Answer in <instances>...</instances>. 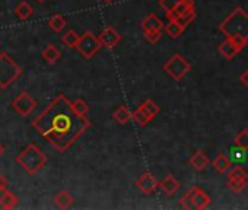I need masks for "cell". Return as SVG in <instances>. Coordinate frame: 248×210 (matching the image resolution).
Returning <instances> with one entry per match:
<instances>
[{"label": "cell", "mask_w": 248, "mask_h": 210, "mask_svg": "<svg viewBox=\"0 0 248 210\" xmlns=\"http://www.w3.org/2000/svg\"><path fill=\"white\" fill-rule=\"evenodd\" d=\"M89 127L91 121L75 113L72 102L63 93L57 95L32 121V129L59 152H66Z\"/></svg>", "instance_id": "cell-1"}, {"label": "cell", "mask_w": 248, "mask_h": 210, "mask_svg": "<svg viewBox=\"0 0 248 210\" xmlns=\"http://www.w3.org/2000/svg\"><path fill=\"white\" fill-rule=\"evenodd\" d=\"M222 34L239 47L248 44V14L242 8H235L219 25Z\"/></svg>", "instance_id": "cell-2"}, {"label": "cell", "mask_w": 248, "mask_h": 210, "mask_svg": "<svg viewBox=\"0 0 248 210\" xmlns=\"http://www.w3.org/2000/svg\"><path fill=\"white\" fill-rule=\"evenodd\" d=\"M15 161L24 168L27 174L34 175L47 165L48 158L46 156V153H43V150L37 145L31 143L15 158Z\"/></svg>", "instance_id": "cell-3"}, {"label": "cell", "mask_w": 248, "mask_h": 210, "mask_svg": "<svg viewBox=\"0 0 248 210\" xmlns=\"http://www.w3.org/2000/svg\"><path fill=\"white\" fill-rule=\"evenodd\" d=\"M22 69L12 60L8 53H0V88H9L19 76Z\"/></svg>", "instance_id": "cell-4"}, {"label": "cell", "mask_w": 248, "mask_h": 210, "mask_svg": "<svg viewBox=\"0 0 248 210\" xmlns=\"http://www.w3.org/2000/svg\"><path fill=\"white\" fill-rule=\"evenodd\" d=\"M164 70L175 80H181L186 75H188V72L191 70V64L188 63V60L181 56V54H174L165 64H164Z\"/></svg>", "instance_id": "cell-5"}, {"label": "cell", "mask_w": 248, "mask_h": 210, "mask_svg": "<svg viewBox=\"0 0 248 210\" xmlns=\"http://www.w3.org/2000/svg\"><path fill=\"white\" fill-rule=\"evenodd\" d=\"M101 47H102V44H101L99 38L95 37L91 31H86L83 35H80L79 43H78V45H76V50H78L86 60H89V59H92V57L101 50Z\"/></svg>", "instance_id": "cell-6"}, {"label": "cell", "mask_w": 248, "mask_h": 210, "mask_svg": "<svg viewBox=\"0 0 248 210\" xmlns=\"http://www.w3.org/2000/svg\"><path fill=\"white\" fill-rule=\"evenodd\" d=\"M12 107L14 110L22 116V117H28L37 107V101L28 93V92H21L14 101H12Z\"/></svg>", "instance_id": "cell-7"}, {"label": "cell", "mask_w": 248, "mask_h": 210, "mask_svg": "<svg viewBox=\"0 0 248 210\" xmlns=\"http://www.w3.org/2000/svg\"><path fill=\"white\" fill-rule=\"evenodd\" d=\"M136 187L143 194H152L156 191V188H159V181L151 172H145L136 180Z\"/></svg>", "instance_id": "cell-8"}, {"label": "cell", "mask_w": 248, "mask_h": 210, "mask_svg": "<svg viewBox=\"0 0 248 210\" xmlns=\"http://www.w3.org/2000/svg\"><path fill=\"white\" fill-rule=\"evenodd\" d=\"M190 197H191V203H193V209H197V210H203L206 207H209L210 204V197L199 187H193L190 191Z\"/></svg>", "instance_id": "cell-9"}, {"label": "cell", "mask_w": 248, "mask_h": 210, "mask_svg": "<svg viewBox=\"0 0 248 210\" xmlns=\"http://www.w3.org/2000/svg\"><path fill=\"white\" fill-rule=\"evenodd\" d=\"M98 38H99V41H101V44H102V47H107V48H112V47H115L118 43H120V40H121V35L114 30V28H111V27H107L99 35H98Z\"/></svg>", "instance_id": "cell-10"}, {"label": "cell", "mask_w": 248, "mask_h": 210, "mask_svg": "<svg viewBox=\"0 0 248 210\" xmlns=\"http://www.w3.org/2000/svg\"><path fill=\"white\" fill-rule=\"evenodd\" d=\"M242 47H239L236 43H233L232 40H225L223 43L219 44V53L226 59V60H232L235 59L239 53H241Z\"/></svg>", "instance_id": "cell-11"}, {"label": "cell", "mask_w": 248, "mask_h": 210, "mask_svg": "<svg viewBox=\"0 0 248 210\" xmlns=\"http://www.w3.org/2000/svg\"><path fill=\"white\" fill-rule=\"evenodd\" d=\"M180 187H181L180 181H178L174 175H171V174L165 175V177L159 181V188H161L162 193L167 194V195L175 194V193L180 190Z\"/></svg>", "instance_id": "cell-12"}, {"label": "cell", "mask_w": 248, "mask_h": 210, "mask_svg": "<svg viewBox=\"0 0 248 210\" xmlns=\"http://www.w3.org/2000/svg\"><path fill=\"white\" fill-rule=\"evenodd\" d=\"M165 25L164 22L159 19L158 15L155 14H149L143 21H142V30L143 32H152V31H164Z\"/></svg>", "instance_id": "cell-13"}, {"label": "cell", "mask_w": 248, "mask_h": 210, "mask_svg": "<svg viewBox=\"0 0 248 210\" xmlns=\"http://www.w3.org/2000/svg\"><path fill=\"white\" fill-rule=\"evenodd\" d=\"M193 9H194V2H193V0H183V2L174 11L167 12V18H168V21H177L180 15L187 14V12H190Z\"/></svg>", "instance_id": "cell-14"}, {"label": "cell", "mask_w": 248, "mask_h": 210, "mask_svg": "<svg viewBox=\"0 0 248 210\" xmlns=\"http://www.w3.org/2000/svg\"><path fill=\"white\" fill-rule=\"evenodd\" d=\"M190 165L196 169V171H203L206 169V166L209 165V158L206 156V153L203 150H197L191 158H190Z\"/></svg>", "instance_id": "cell-15"}, {"label": "cell", "mask_w": 248, "mask_h": 210, "mask_svg": "<svg viewBox=\"0 0 248 210\" xmlns=\"http://www.w3.org/2000/svg\"><path fill=\"white\" fill-rule=\"evenodd\" d=\"M212 164H213V168H215L217 172H220V174L228 172V171L231 169V166H232V161L229 159V156H226V155H223V153L217 155V156L213 159Z\"/></svg>", "instance_id": "cell-16"}, {"label": "cell", "mask_w": 248, "mask_h": 210, "mask_svg": "<svg viewBox=\"0 0 248 210\" xmlns=\"http://www.w3.org/2000/svg\"><path fill=\"white\" fill-rule=\"evenodd\" d=\"M43 59L47 61V63H50V64H53V63H56V61H59L60 59H62V53H60V50L54 45V44H48L44 50H43Z\"/></svg>", "instance_id": "cell-17"}, {"label": "cell", "mask_w": 248, "mask_h": 210, "mask_svg": "<svg viewBox=\"0 0 248 210\" xmlns=\"http://www.w3.org/2000/svg\"><path fill=\"white\" fill-rule=\"evenodd\" d=\"M18 204V197L11 193V191H3L2 193V197H0V207L5 209V210H11L14 207H16Z\"/></svg>", "instance_id": "cell-18"}, {"label": "cell", "mask_w": 248, "mask_h": 210, "mask_svg": "<svg viewBox=\"0 0 248 210\" xmlns=\"http://www.w3.org/2000/svg\"><path fill=\"white\" fill-rule=\"evenodd\" d=\"M114 120L118 123V124H126L130 121V119H133V113L129 111L127 107H124V105H120V107L114 111Z\"/></svg>", "instance_id": "cell-19"}, {"label": "cell", "mask_w": 248, "mask_h": 210, "mask_svg": "<svg viewBox=\"0 0 248 210\" xmlns=\"http://www.w3.org/2000/svg\"><path fill=\"white\" fill-rule=\"evenodd\" d=\"M226 185H228V188H229L232 193L239 194V193H242V191L247 188L248 180H245V178H231V177H229Z\"/></svg>", "instance_id": "cell-20"}, {"label": "cell", "mask_w": 248, "mask_h": 210, "mask_svg": "<svg viewBox=\"0 0 248 210\" xmlns=\"http://www.w3.org/2000/svg\"><path fill=\"white\" fill-rule=\"evenodd\" d=\"M15 14H16V16H18L21 21H28V19L32 16L34 9H32V6H31L28 2H21V3L15 8Z\"/></svg>", "instance_id": "cell-21"}, {"label": "cell", "mask_w": 248, "mask_h": 210, "mask_svg": "<svg viewBox=\"0 0 248 210\" xmlns=\"http://www.w3.org/2000/svg\"><path fill=\"white\" fill-rule=\"evenodd\" d=\"M54 201H56L57 207H60V209H69V207L73 204L75 198H73L69 193H66V191H60V193H57V194H56Z\"/></svg>", "instance_id": "cell-22"}, {"label": "cell", "mask_w": 248, "mask_h": 210, "mask_svg": "<svg viewBox=\"0 0 248 210\" xmlns=\"http://www.w3.org/2000/svg\"><path fill=\"white\" fill-rule=\"evenodd\" d=\"M165 32L171 37V38H178L181 34H183V31L186 30L178 21H170L167 25H165Z\"/></svg>", "instance_id": "cell-23"}, {"label": "cell", "mask_w": 248, "mask_h": 210, "mask_svg": "<svg viewBox=\"0 0 248 210\" xmlns=\"http://www.w3.org/2000/svg\"><path fill=\"white\" fill-rule=\"evenodd\" d=\"M67 25V21L64 19V16L62 15H54L48 19V27L54 31V32H62Z\"/></svg>", "instance_id": "cell-24"}, {"label": "cell", "mask_w": 248, "mask_h": 210, "mask_svg": "<svg viewBox=\"0 0 248 210\" xmlns=\"http://www.w3.org/2000/svg\"><path fill=\"white\" fill-rule=\"evenodd\" d=\"M133 120H135L139 126H146V124H148L149 121H152L154 119L146 113V110L140 105V107L133 113Z\"/></svg>", "instance_id": "cell-25"}, {"label": "cell", "mask_w": 248, "mask_h": 210, "mask_svg": "<svg viewBox=\"0 0 248 210\" xmlns=\"http://www.w3.org/2000/svg\"><path fill=\"white\" fill-rule=\"evenodd\" d=\"M79 38H80V35H78L76 31L69 30V31L62 37V43H63L66 47H69V48H76V45H78V43H79Z\"/></svg>", "instance_id": "cell-26"}, {"label": "cell", "mask_w": 248, "mask_h": 210, "mask_svg": "<svg viewBox=\"0 0 248 210\" xmlns=\"http://www.w3.org/2000/svg\"><path fill=\"white\" fill-rule=\"evenodd\" d=\"M245 152H247V149H244L241 146L231 148V150H229V159L232 162H235V164H239V162H242V161L247 159V153Z\"/></svg>", "instance_id": "cell-27"}, {"label": "cell", "mask_w": 248, "mask_h": 210, "mask_svg": "<svg viewBox=\"0 0 248 210\" xmlns=\"http://www.w3.org/2000/svg\"><path fill=\"white\" fill-rule=\"evenodd\" d=\"M142 107L146 110V113H148L152 119H155V117L161 113V107H159V105H158L154 99H146V101L142 104Z\"/></svg>", "instance_id": "cell-28"}, {"label": "cell", "mask_w": 248, "mask_h": 210, "mask_svg": "<svg viewBox=\"0 0 248 210\" xmlns=\"http://www.w3.org/2000/svg\"><path fill=\"white\" fill-rule=\"evenodd\" d=\"M72 107H73L75 113H76L79 117H86V116H88L89 107H88V104H86L83 99H78V101L72 102Z\"/></svg>", "instance_id": "cell-29"}, {"label": "cell", "mask_w": 248, "mask_h": 210, "mask_svg": "<svg viewBox=\"0 0 248 210\" xmlns=\"http://www.w3.org/2000/svg\"><path fill=\"white\" fill-rule=\"evenodd\" d=\"M233 142H235L236 146H241V148H244V149L248 150V130L244 129L241 133H238V135L235 136Z\"/></svg>", "instance_id": "cell-30"}, {"label": "cell", "mask_w": 248, "mask_h": 210, "mask_svg": "<svg viewBox=\"0 0 248 210\" xmlns=\"http://www.w3.org/2000/svg\"><path fill=\"white\" fill-rule=\"evenodd\" d=\"M196 16H197V14H196V11L193 9V11H190V12H187V14H183V15H180L178 16V22L186 28V27H188L194 19H196Z\"/></svg>", "instance_id": "cell-31"}, {"label": "cell", "mask_w": 248, "mask_h": 210, "mask_svg": "<svg viewBox=\"0 0 248 210\" xmlns=\"http://www.w3.org/2000/svg\"><path fill=\"white\" fill-rule=\"evenodd\" d=\"M183 2V0H161L159 2V5H161V8L165 11V12H171V11H174L180 3Z\"/></svg>", "instance_id": "cell-32"}, {"label": "cell", "mask_w": 248, "mask_h": 210, "mask_svg": "<svg viewBox=\"0 0 248 210\" xmlns=\"http://www.w3.org/2000/svg\"><path fill=\"white\" fill-rule=\"evenodd\" d=\"M145 37H146V40H148L149 43L155 44V43H158V41L161 40V37H162V31H152V32H145Z\"/></svg>", "instance_id": "cell-33"}, {"label": "cell", "mask_w": 248, "mask_h": 210, "mask_svg": "<svg viewBox=\"0 0 248 210\" xmlns=\"http://www.w3.org/2000/svg\"><path fill=\"white\" fill-rule=\"evenodd\" d=\"M180 206L184 207V209H193V203H191V197H190L188 191L180 198Z\"/></svg>", "instance_id": "cell-34"}, {"label": "cell", "mask_w": 248, "mask_h": 210, "mask_svg": "<svg viewBox=\"0 0 248 210\" xmlns=\"http://www.w3.org/2000/svg\"><path fill=\"white\" fill-rule=\"evenodd\" d=\"M8 190V180L0 174V193H3Z\"/></svg>", "instance_id": "cell-35"}, {"label": "cell", "mask_w": 248, "mask_h": 210, "mask_svg": "<svg viewBox=\"0 0 248 210\" xmlns=\"http://www.w3.org/2000/svg\"><path fill=\"white\" fill-rule=\"evenodd\" d=\"M239 80H241V82L248 88V70H245V72L239 76Z\"/></svg>", "instance_id": "cell-36"}, {"label": "cell", "mask_w": 248, "mask_h": 210, "mask_svg": "<svg viewBox=\"0 0 248 210\" xmlns=\"http://www.w3.org/2000/svg\"><path fill=\"white\" fill-rule=\"evenodd\" d=\"M3 153H5V146H3L2 143H0V158L3 156Z\"/></svg>", "instance_id": "cell-37"}, {"label": "cell", "mask_w": 248, "mask_h": 210, "mask_svg": "<svg viewBox=\"0 0 248 210\" xmlns=\"http://www.w3.org/2000/svg\"><path fill=\"white\" fill-rule=\"evenodd\" d=\"M102 2H105V3H109V2H112V0H102Z\"/></svg>", "instance_id": "cell-38"}, {"label": "cell", "mask_w": 248, "mask_h": 210, "mask_svg": "<svg viewBox=\"0 0 248 210\" xmlns=\"http://www.w3.org/2000/svg\"><path fill=\"white\" fill-rule=\"evenodd\" d=\"M37 2H38V3H44V2H46V0H37Z\"/></svg>", "instance_id": "cell-39"}]
</instances>
